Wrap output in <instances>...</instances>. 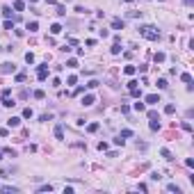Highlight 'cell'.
Masks as SVG:
<instances>
[{
    "mask_svg": "<svg viewBox=\"0 0 194 194\" xmlns=\"http://www.w3.org/2000/svg\"><path fill=\"white\" fill-rule=\"evenodd\" d=\"M37 192H53V185L48 183V185H41V187H37Z\"/></svg>",
    "mask_w": 194,
    "mask_h": 194,
    "instance_id": "e0dca14e",
    "label": "cell"
},
{
    "mask_svg": "<svg viewBox=\"0 0 194 194\" xmlns=\"http://www.w3.org/2000/svg\"><path fill=\"white\" fill-rule=\"evenodd\" d=\"M32 110H30V107H25V110H23V119H32Z\"/></svg>",
    "mask_w": 194,
    "mask_h": 194,
    "instance_id": "cb8c5ba5",
    "label": "cell"
},
{
    "mask_svg": "<svg viewBox=\"0 0 194 194\" xmlns=\"http://www.w3.org/2000/svg\"><path fill=\"white\" fill-rule=\"evenodd\" d=\"M0 12H2V16H5V18H12V7H2Z\"/></svg>",
    "mask_w": 194,
    "mask_h": 194,
    "instance_id": "5bb4252c",
    "label": "cell"
},
{
    "mask_svg": "<svg viewBox=\"0 0 194 194\" xmlns=\"http://www.w3.org/2000/svg\"><path fill=\"white\" fill-rule=\"evenodd\" d=\"M30 2H32V5H34V2H37V0H30Z\"/></svg>",
    "mask_w": 194,
    "mask_h": 194,
    "instance_id": "b9f144b4",
    "label": "cell"
},
{
    "mask_svg": "<svg viewBox=\"0 0 194 194\" xmlns=\"http://www.w3.org/2000/svg\"><path fill=\"white\" fill-rule=\"evenodd\" d=\"M14 71H16V66L12 64V62H2V64H0V73H2V75H7V73H14Z\"/></svg>",
    "mask_w": 194,
    "mask_h": 194,
    "instance_id": "7a4b0ae2",
    "label": "cell"
},
{
    "mask_svg": "<svg viewBox=\"0 0 194 194\" xmlns=\"http://www.w3.org/2000/svg\"><path fill=\"white\" fill-rule=\"evenodd\" d=\"M130 96H135V98H139V96H142V94H139V89H137V87H135V89H130Z\"/></svg>",
    "mask_w": 194,
    "mask_h": 194,
    "instance_id": "836d02e7",
    "label": "cell"
},
{
    "mask_svg": "<svg viewBox=\"0 0 194 194\" xmlns=\"http://www.w3.org/2000/svg\"><path fill=\"white\" fill-rule=\"evenodd\" d=\"M55 137L57 139H64V128L62 126H55Z\"/></svg>",
    "mask_w": 194,
    "mask_h": 194,
    "instance_id": "8fae6325",
    "label": "cell"
},
{
    "mask_svg": "<svg viewBox=\"0 0 194 194\" xmlns=\"http://www.w3.org/2000/svg\"><path fill=\"white\" fill-rule=\"evenodd\" d=\"M0 190H2V192H12V194H16V192H18V190H16V187H12V185H2Z\"/></svg>",
    "mask_w": 194,
    "mask_h": 194,
    "instance_id": "ac0fdd59",
    "label": "cell"
},
{
    "mask_svg": "<svg viewBox=\"0 0 194 194\" xmlns=\"http://www.w3.org/2000/svg\"><path fill=\"white\" fill-rule=\"evenodd\" d=\"M167 190H169V192H176V194H180V187H178L176 183H169V185H167Z\"/></svg>",
    "mask_w": 194,
    "mask_h": 194,
    "instance_id": "4fadbf2b",
    "label": "cell"
},
{
    "mask_svg": "<svg viewBox=\"0 0 194 194\" xmlns=\"http://www.w3.org/2000/svg\"><path fill=\"white\" fill-rule=\"evenodd\" d=\"M25 80V73H16V82H23Z\"/></svg>",
    "mask_w": 194,
    "mask_h": 194,
    "instance_id": "d590c367",
    "label": "cell"
},
{
    "mask_svg": "<svg viewBox=\"0 0 194 194\" xmlns=\"http://www.w3.org/2000/svg\"><path fill=\"white\" fill-rule=\"evenodd\" d=\"M160 153H162V158H164V160H174V155H171V153H169L167 149H162Z\"/></svg>",
    "mask_w": 194,
    "mask_h": 194,
    "instance_id": "d4e9b609",
    "label": "cell"
},
{
    "mask_svg": "<svg viewBox=\"0 0 194 194\" xmlns=\"http://www.w3.org/2000/svg\"><path fill=\"white\" fill-rule=\"evenodd\" d=\"M25 9V2L23 0H14V12H23Z\"/></svg>",
    "mask_w": 194,
    "mask_h": 194,
    "instance_id": "ba28073f",
    "label": "cell"
},
{
    "mask_svg": "<svg viewBox=\"0 0 194 194\" xmlns=\"http://www.w3.org/2000/svg\"><path fill=\"white\" fill-rule=\"evenodd\" d=\"M9 94H12V89H9V87H5V89L0 92V96H2V98H7V96H9Z\"/></svg>",
    "mask_w": 194,
    "mask_h": 194,
    "instance_id": "1f68e13d",
    "label": "cell"
},
{
    "mask_svg": "<svg viewBox=\"0 0 194 194\" xmlns=\"http://www.w3.org/2000/svg\"><path fill=\"white\" fill-rule=\"evenodd\" d=\"M7 126H9V128H18V126H21V117H12V119L7 121Z\"/></svg>",
    "mask_w": 194,
    "mask_h": 194,
    "instance_id": "8992f818",
    "label": "cell"
},
{
    "mask_svg": "<svg viewBox=\"0 0 194 194\" xmlns=\"http://www.w3.org/2000/svg\"><path fill=\"white\" fill-rule=\"evenodd\" d=\"M183 2H185V5H194V0H183Z\"/></svg>",
    "mask_w": 194,
    "mask_h": 194,
    "instance_id": "f35d334b",
    "label": "cell"
},
{
    "mask_svg": "<svg viewBox=\"0 0 194 194\" xmlns=\"http://www.w3.org/2000/svg\"><path fill=\"white\" fill-rule=\"evenodd\" d=\"M66 66H78V60H75V57H71V60L66 62Z\"/></svg>",
    "mask_w": 194,
    "mask_h": 194,
    "instance_id": "e575fe53",
    "label": "cell"
},
{
    "mask_svg": "<svg viewBox=\"0 0 194 194\" xmlns=\"http://www.w3.org/2000/svg\"><path fill=\"white\" fill-rule=\"evenodd\" d=\"M132 107H135L137 112H144V110H146V103H139V100H137V103H135Z\"/></svg>",
    "mask_w": 194,
    "mask_h": 194,
    "instance_id": "2e32d148",
    "label": "cell"
},
{
    "mask_svg": "<svg viewBox=\"0 0 194 194\" xmlns=\"http://www.w3.org/2000/svg\"><path fill=\"white\" fill-rule=\"evenodd\" d=\"M46 2H48V5H55V2H57V0H46Z\"/></svg>",
    "mask_w": 194,
    "mask_h": 194,
    "instance_id": "ab89813d",
    "label": "cell"
},
{
    "mask_svg": "<svg viewBox=\"0 0 194 194\" xmlns=\"http://www.w3.org/2000/svg\"><path fill=\"white\" fill-rule=\"evenodd\" d=\"M25 62H28V64H34V55L32 53H25Z\"/></svg>",
    "mask_w": 194,
    "mask_h": 194,
    "instance_id": "83f0119b",
    "label": "cell"
},
{
    "mask_svg": "<svg viewBox=\"0 0 194 194\" xmlns=\"http://www.w3.org/2000/svg\"><path fill=\"white\" fill-rule=\"evenodd\" d=\"M57 16H60V18L66 16V7H64V5H57Z\"/></svg>",
    "mask_w": 194,
    "mask_h": 194,
    "instance_id": "d6986e66",
    "label": "cell"
},
{
    "mask_svg": "<svg viewBox=\"0 0 194 194\" xmlns=\"http://www.w3.org/2000/svg\"><path fill=\"white\" fill-rule=\"evenodd\" d=\"M119 53H121V43H114L112 46V55H119Z\"/></svg>",
    "mask_w": 194,
    "mask_h": 194,
    "instance_id": "4316f807",
    "label": "cell"
},
{
    "mask_svg": "<svg viewBox=\"0 0 194 194\" xmlns=\"http://www.w3.org/2000/svg\"><path fill=\"white\" fill-rule=\"evenodd\" d=\"M123 71H126V75H135V71H137V69H135V66H126Z\"/></svg>",
    "mask_w": 194,
    "mask_h": 194,
    "instance_id": "f1b7e54d",
    "label": "cell"
},
{
    "mask_svg": "<svg viewBox=\"0 0 194 194\" xmlns=\"http://www.w3.org/2000/svg\"><path fill=\"white\" fill-rule=\"evenodd\" d=\"M28 30H30V32H37V30H39V23H37V21L28 23Z\"/></svg>",
    "mask_w": 194,
    "mask_h": 194,
    "instance_id": "44dd1931",
    "label": "cell"
},
{
    "mask_svg": "<svg viewBox=\"0 0 194 194\" xmlns=\"http://www.w3.org/2000/svg\"><path fill=\"white\" fill-rule=\"evenodd\" d=\"M14 105H16V103H14V100H12L9 96H7V98H2V107H14Z\"/></svg>",
    "mask_w": 194,
    "mask_h": 194,
    "instance_id": "7c38bea8",
    "label": "cell"
},
{
    "mask_svg": "<svg viewBox=\"0 0 194 194\" xmlns=\"http://www.w3.org/2000/svg\"><path fill=\"white\" fill-rule=\"evenodd\" d=\"M153 60L160 64V62H164V60H167V55H164V53H155V57H153Z\"/></svg>",
    "mask_w": 194,
    "mask_h": 194,
    "instance_id": "ffe728a7",
    "label": "cell"
},
{
    "mask_svg": "<svg viewBox=\"0 0 194 194\" xmlns=\"http://www.w3.org/2000/svg\"><path fill=\"white\" fill-rule=\"evenodd\" d=\"M98 128H100V126H98V123H89V126H87V130H89V132H96Z\"/></svg>",
    "mask_w": 194,
    "mask_h": 194,
    "instance_id": "4dcf8cb0",
    "label": "cell"
},
{
    "mask_svg": "<svg viewBox=\"0 0 194 194\" xmlns=\"http://www.w3.org/2000/svg\"><path fill=\"white\" fill-rule=\"evenodd\" d=\"M144 103H149V105H158V103H160V96H158V94H149V96H144Z\"/></svg>",
    "mask_w": 194,
    "mask_h": 194,
    "instance_id": "277c9868",
    "label": "cell"
},
{
    "mask_svg": "<svg viewBox=\"0 0 194 194\" xmlns=\"http://www.w3.org/2000/svg\"><path fill=\"white\" fill-rule=\"evenodd\" d=\"M139 34L146 37L149 41H158V39H160V32H158L155 28H151V25H142V28H139Z\"/></svg>",
    "mask_w": 194,
    "mask_h": 194,
    "instance_id": "6da1fadb",
    "label": "cell"
},
{
    "mask_svg": "<svg viewBox=\"0 0 194 194\" xmlns=\"http://www.w3.org/2000/svg\"><path fill=\"white\" fill-rule=\"evenodd\" d=\"M98 151H107V144L105 142H98Z\"/></svg>",
    "mask_w": 194,
    "mask_h": 194,
    "instance_id": "74e56055",
    "label": "cell"
},
{
    "mask_svg": "<svg viewBox=\"0 0 194 194\" xmlns=\"http://www.w3.org/2000/svg\"><path fill=\"white\" fill-rule=\"evenodd\" d=\"M37 78H39V80H46V78H48V64H39V69H37Z\"/></svg>",
    "mask_w": 194,
    "mask_h": 194,
    "instance_id": "3957f363",
    "label": "cell"
},
{
    "mask_svg": "<svg viewBox=\"0 0 194 194\" xmlns=\"http://www.w3.org/2000/svg\"><path fill=\"white\" fill-rule=\"evenodd\" d=\"M126 2H135V0H126Z\"/></svg>",
    "mask_w": 194,
    "mask_h": 194,
    "instance_id": "60d3db41",
    "label": "cell"
},
{
    "mask_svg": "<svg viewBox=\"0 0 194 194\" xmlns=\"http://www.w3.org/2000/svg\"><path fill=\"white\" fill-rule=\"evenodd\" d=\"M94 103H96V96H94V94H87V96L82 98V105H85V107H89V105H94Z\"/></svg>",
    "mask_w": 194,
    "mask_h": 194,
    "instance_id": "5b68a950",
    "label": "cell"
},
{
    "mask_svg": "<svg viewBox=\"0 0 194 194\" xmlns=\"http://www.w3.org/2000/svg\"><path fill=\"white\" fill-rule=\"evenodd\" d=\"M180 80L187 82V85H192V75H190V73H180Z\"/></svg>",
    "mask_w": 194,
    "mask_h": 194,
    "instance_id": "9a60e30c",
    "label": "cell"
},
{
    "mask_svg": "<svg viewBox=\"0 0 194 194\" xmlns=\"http://www.w3.org/2000/svg\"><path fill=\"white\" fill-rule=\"evenodd\" d=\"M0 160H2V153H0Z\"/></svg>",
    "mask_w": 194,
    "mask_h": 194,
    "instance_id": "7bdbcfd3",
    "label": "cell"
},
{
    "mask_svg": "<svg viewBox=\"0 0 194 194\" xmlns=\"http://www.w3.org/2000/svg\"><path fill=\"white\" fill-rule=\"evenodd\" d=\"M2 28H5V30H14V23H12V21H5V25H2Z\"/></svg>",
    "mask_w": 194,
    "mask_h": 194,
    "instance_id": "d6a6232c",
    "label": "cell"
},
{
    "mask_svg": "<svg viewBox=\"0 0 194 194\" xmlns=\"http://www.w3.org/2000/svg\"><path fill=\"white\" fill-rule=\"evenodd\" d=\"M164 112H167V114H174V112H176V105H174V103H169V105L164 107Z\"/></svg>",
    "mask_w": 194,
    "mask_h": 194,
    "instance_id": "603a6c76",
    "label": "cell"
},
{
    "mask_svg": "<svg viewBox=\"0 0 194 194\" xmlns=\"http://www.w3.org/2000/svg\"><path fill=\"white\" fill-rule=\"evenodd\" d=\"M149 119H158V112L155 110H149Z\"/></svg>",
    "mask_w": 194,
    "mask_h": 194,
    "instance_id": "8d00e7d4",
    "label": "cell"
},
{
    "mask_svg": "<svg viewBox=\"0 0 194 194\" xmlns=\"http://www.w3.org/2000/svg\"><path fill=\"white\" fill-rule=\"evenodd\" d=\"M149 128L153 130V132H155V130H160V119H151V123H149Z\"/></svg>",
    "mask_w": 194,
    "mask_h": 194,
    "instance_id": "9c48e42d",
    "label": "cell"
},
{
    "mask_svg": "<svg viewBox=\"0 0 194 194\" xmlns=\"http://www.w3.org/2000/svg\"><path fill=\"white\" fill-rule=\"evenodd\" d=\"M121 137H123V139H128V137H132V130H130V128L121 130Z\"/></svg>",
    "mask_w": 194,
    "mask_h": 194,
    "instance_id": "484cf974",
    "label": "cell"
},
{
    "mask_svg": "<svg viewBox=\"0 0 194 194\" xmlns=\"http://www.w3.org/2000/svg\"><path fill=\"white\" fill-rule=\"evenodd\" d=\"M112 28H114V30H123V28H126V23H123L121 18H114V21H112Z\"/></svg>",
    "mask_w": 194,
    "mask_h": 194,
    "instance_id": "52a82bcc",
    "label": "cell"
},
{
    "mask_svg": "<svg viewBox=\"0 0 194 194\" xmlns=\"http://www.w3.org/2000/svg\"><path fill=\"white\" fill-rule=\"evenodd\" d=\"M62 32V25H60V23H53V25H50V34H60Z\"/></svg>",
    "mask_w": 194,
    "mask_h": 194,
    "instance_id": "30bf717a",
    "label": "cell"
},
{
    "mask_svg": "<svg viewBox=\"0 0 194 194\" xmlns=\"http://www.w3.org/2000/svg\"><path fill=\"white\" fill-rule=\"evenodd\" d=\"M32 96H34V98H39V100H43V98H46V94H43V89H37Z\"/></svg>",
    "mask_w": 194,
    "mask_h": 194,
    "instance_id": "7402d4cb",
    "label": "cell"
},
{
    "mask_svg": "<svg viewBox=\"0 0 194 194\" xmlns=\"http://www.w3.org/2000/svg\"><path fill=\"white\" fill-rule=\"evenodd\" d=\"M158 89H167V80H164V78L158 80Z\"/></svg>",
    "mask_w": 194,
    "mask_h": 194,
    "instance_id": "f546056e",
    "label": "cell"
}]
</instances>
